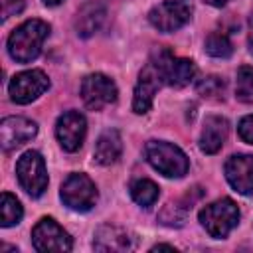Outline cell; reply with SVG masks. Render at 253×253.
<instances>
[{
  "label": "cell",
  "mask_w": 253,
  "mask_h": 253,
  "mask_svg": "<svg viewBox=\"0 0 253 253\" xmlns=\"http://www.w3.org/2000/svg\"><path fill=\"white\" fill-rule=\"evenodd\" d=\"M49 36V26L42 20H28L18 26L8 38V51L18 63H30L42 51L43 40Z\"/></svg>",
  "instance_id": "obj_1"
},
{
  "label": "cell",
  "mask_w": 253,
  "mask_h": 253,
  "mask_svg": "<svg viewBox=\"0 0 253 253\" xmlns=\"http://www.w3.org/2000/svg\"><path fill=\"white\" fill-rule=\"evenodd\" d=\"M146 160L154 170L166 178H182L188 172V156L174 144L164 140H150L144 148Z\"/></svg>",
  "instance_id": "obj_2"
},
{
  "label": "cell",
  "mask_w": 253,
  "mask_h": 253,
  "mask_svg": "<svg viewBox=\"0 0 253 253\" xmlns=\"http://www.w3.org/2000/svg\"><path fill=\"white\" fill-rule=\"evenodd\" d=\"M237 221H239V210L235 202L229 198H221L200 211V223L215 239L225 237L237 225Z\"/></svg>",
  "instance_id": "obj_3"
},
{
  "label": "cell",
  "mask_w": 253,
  "mask_h": 253,
  "mask_svg": "<svg viewBox=\"0 0 253 253\" xmlns=\"http://www.w3.org/2000/svg\"><path fill=\"white\" fill-rule=\"evenodd\" d=\"M16 176H18L20 186L32 198L42 196L47 186V172H45V162L42 154L36 150L24 152L16 162Z\"/></svg>",
  "instance_id": "obj_4"
},
{
  "label": "cell",
  "mask_w": 253,
  "mask_h": 253,
  "mask_svg": "<svg viewBox=\"0 0 253 253\" xmlns=\"http://www.w3.org/2000/svg\"><path fill=\"white\" fill-rule=\"evenodd\" d=\"M32 243L36 251L42 253H63L71 251L69 233L51 217H42L32 229Z\"/></svg>",
  "instance_id": "obj_5"
},
{
  "label": "cell",
  "mask_w": 253,
  "mask_h": 253,
  "mask_svg": "<svg viewBox=\"0 0 253 253\" xmlns=\"http://www.w3.org/2000/svg\"><path fill=\"white\" fill-rule=\"evenodd\" d=\"M97 188L85 174H69L61 186V200L75 211H89L97 204Z\"/></svg>",
  "instance_id": "obj_6"
},
{
  "label": "cell",
  "mask_w": 253,
  "mask_h": 253,
  "mask_svg": "<svg viewBox=\"0 0 253 253\" xmlns=\"http://www.w3.org/2000/svg\"><path fill=\"white\" fill-rule=\"evenodd\" d=\"M192 16L190 0H166L154 6L148 14L150 24L160 32H176L180 30Z\"/></svg>",
  "instance_id": "obj_7"
},
{
  "label": "cell",
  "mask_w": 253,
  "mask_h": 253,
  "mask_svg": "<svg viewBox=\"0 0 253 253\" xmlns=\"http://www.w3.org/2000/svg\"><path fill=\"white\" fill-rule=\"evenodd\" d=\"M49 87V79L40 69H28L12 77L8 85L10 99L18 105H28L34 99H38L45 89Z\"/></svg>",
  "instance_id": "obj_8"
},
{
  "label": "cell",
  "mask_w": 253,
  "mask_h": 253,
  "mask_svg": "<svg viewBox=\"0 0 253 253\" xmlns=\"http://www.w3.org/2000/svg\"><path fill=\"white\" fill-rule=\"evenodd\" d=\"M152 57L160 67L162 81L170 87H186L196 75V65L190 59L176 57L168 49H160Z\"/></svg>",
  "instance_id": "obj_9"
},
{
  "label": "cell",
  "mask_w": 253,
  "mask_h": 253,
  "mask_svg": "<svg viewBox=\"0 0 253 253\" xmlns=\"http://www.w3.org/2000/svg\"><path fill=\"white\" fill-rule=\"evenodd\" d=\"M81 99L89 109L99 111L117 101V85L103 73L87 75L81 81Z\"/></svg>",
  "instance_id": "obj_10"
},
{
  "label": "cell",
  "mask_w": 253,
  "mask_h": 253,
  "mask_svg": "<svg viewBox=\"0 0 253 253\" xmlns=\"http://www.w3.org/2000/svg\"><path fill=\"white\" fill-rule=\"evenodd\" d=\"M162 75H160V67L158 63L154 61V57L146 63V67L142 69L140 77H138V83L134 87V97H132V111L136 115H142L150 109L152 105V99L158 91V87L162 85Z\"/></svg>",
  "instance_id": "obj_11"
},
{
  "label": "cell",
  "mask_w": 253,
  "mask_h": 253,
  "mask_svg": "<svg viewBox=\"0 0 253 253\" xmlns=\"http://www.w3.org/2000/svg\"><path fill=\"white\" fill-rule=\"evenodd\" d=\"M87 123L79 111H65L55 123V136L63 150L75 152L85 138Z\"/></svg>",
  "instance_id": "obj_12"
},
{
  "label": "cell",
  "mask_w": 253,
  "mask_h": 253,
  "mask_svg": "<svg viewBox=\"0 0 253 253\" xmlns=\"http://www.w3.org/2000/svg\"><path fill=\"white\" fill-rule=\"evenodd\" d=\"M38 132V125L24 117H6L0 123V144L4 150H12L28 140H32Z\"/></svg>",
  "instance_id": "obj_13"
},
{
  "label": "cell",
  "mask_w": 253,
  "mask_h": 253,
  "mask_svg": "<svg viewBox=\"0 0 253 253\" xmlns=\"http://www.w3.org/2000/svg\"><path fill=\"white\" fill-rule=\"evenodd\" d=\"M225 178L231 188L243 196L253 194V156L235 154L225 162Z\"/></svg>",
  "instance_id": "obj_14"
},
{
  "label": "cell",
  "mask_w": 253,
  "mask_h": 253,
  "mask_svg": "<svg viewBox=\"0 0 253 253\" xmlns=\"http://www.w3.org/2000/svg\"><path fill=\"white\" fill-rule=\"evenodd\" d=\"M93 247H95V251H105V253L107 251L125 253L134 247V239L125 229H121L117 225H103L95 233Z\"/></svg>",
  "instance_id": "obj_15"
},
{
  "label": "cell",
  "mask_w": 253,
  "mask_h": 253,
  "mask_svg": "<svg viewBox=\"0 0 253 253\" xmlns=\"http://www.w3.org/2000/svg\"><path fill=\"white\" fill-rule=\"evenodd\" d=\"M227 130H229V125L223 117H215V115L208 117L204 121V128H202V136H200L202 152L215 154L223 146V142L227 138Z\"/></svg>",
  "instance_id": "obj_16"
},
{
  "label": "cell",
  "mask_w": 253,
  "mask_h": 253,
  "mask_svg": "<svg viewBox=\"0 0 253 253\" xmlns=\"http://www.w3.org/2000/svg\"><path fill=\"white\" fill-rule=\"evenodd\" d=\"M107 16V10L101 2H87L79 8L77 16H75V30L81 38H89L93 36L101 26H103V20Z\"/></svg>",
  "instance_id": "obj_17"
},
{
  "label": "cell",
  "mask_w": 253,
  "mask_h": 253,
  "mask_svg": "<svg viewBox=\"0 0 253 253\" xmlns=\"http://www.w3.org/2000/svg\"><path fill=\"white\" fill-rule=\"evenodd\" d=\"M123 152V140H121V134L115 130V128H107L101 132V136L97 138L95 142V150H93V158L97 164H103V166H109L113 162L119 160Z\"/></svg>",
  "instance_id": "obj_18"
},
{
  "label": "cell",
  "mask_w": 253,
  "mask_h": 253,
  "mask_svg": "<svg viewBox=\"0 0 253 253\" xmlns=\"http://www.w3.org/2000/svg\"><path fill=\"white\" fill-rule=\"evenodd\" d=\"M130 196L138 206L148 208L158 200V186L152 180H146V178L134 180L132 186H130Z\"/></svg>",
  "instance_id": "obj_19"
},
{
  "label": "cell",
  "mask_w": 253,
  "mask_h": 253,
  "mask_svg": "<svg viewBox=\"0 0 253 253\" xmlns=\"http://www.w3.org/2000/svg\"><path fill=\"white\" fill-rule=\"evenodd\" d=\"M22 206H20V202L12 196V194H8V192H4L2 194V198H0V223H2V227H12V225H16L20 219H22Z\"/></svg>",
  "instance_id": "obj_20"
},
{
  "label": "cell",
  "mask_w": 253,
  "mask_h": 253,
  "mask_svg": "<svg viewBox=\"0 0 253 253\" xmlns=\"http://www.w3.org/2000/svg\"><path fill=\"white\" fill-rule=\"evenodd\" d=\"M235 97L243 103H253V67H239L235 79Z\"/></svg>",
  "instance_id": "obj_21"
},
{
  "label": "cell",
  "mask_w": 253,
  "mask_h": 253,
  "mask_svg": "<svg viewBox=\"0 0 253 253\" xmlns=\"http://www.w3.org/2000/svg\"><path fill=\"white\" fill-rule=\"evenodd\" d=\"M206 51L211 57H229L233 53V45L229 42V38L221 32H211L206 38Z\"/></svg>",
  "instance_id": "obj_22"
},
{
  "label": "cell",
  "mask_w": 253,
  "mask_h": 253,
  "mask_svg": "<svg viewBox=\"0 0 253 253\" xmlns=\"http://www.w3.org/2000/svg\"><path fill=\"white\" fill-rule=\"evenodd\" d=\"M190 208L192 206H180L178 202L166 204V208L160 211V221L170 227H180V225H184V219H186V213Z\"/></svg>",
  "instance_id": "obj_23"
},
{
  "label": "cell",
  "mask_w": 253,
  "mask_h": 253,
  "mask_svg": "<svg viewBox=\"0 0 253 253\" xmlns=\"http://www.w3.org/2000/svg\"><path fill=\"white\" fill-rule=\"evenodd\" d=\"M198 93L202 97H217L223 93V79L219 77H206L204 81L198 83Z\"/></svg>",
  "instance_id": "obj_24"
},
{
  "label": "cell",
  "mask_w": 253,
  "mask_h": 253,
  "mask_svg": "<svg viewBox=\"0 0 253 253\" xmlns=\"http://www.w3.org/2000/svg\"><path fill=\"white\" fill-rule=\"evenodd\" d=\"M237 130H239V136H241L245 142L253 144V115H247V117H243V119L239 121V126H237Z\"/></svg>",
  "instance_id": "obj_25"
},
{
  "label": "cell",
  "mask_w": 253,
  "mask_h": 253,
  "mask_svg": "<svg viewBox=\"0 0 253 253\" xmlns=\"http://www.w3.org/2000/svg\"><path fill=\"white\" fill-rule=\"evenodd\" d=\"M26 0H6V6H4V18H10L12 14H18L22 12Z\"/></svg>",
  "instance_id": "obj_26"
},
{
  "label": "cell",
  "mask_w": 253,
  "mask_h": 253,
  "mask_svg": "<svg viewBox=\"0 0 253 253\" xmlns=\"http://www.w3.org/2000/svg\"><path fill=\"white\" fill-rule=\"evenodd\" d=\"M249 49H251V53H253V14H251V18H249Z\"/></svg>",
  "instance_id": "obj_27"
},
{
  "label": "cell",
  "mask_w": 253,
  "mask_h": 253,
  "mask_svg": "<svg viewBox=\"0 0 253 253\" xmlns=\"http://www.w3.org/2000/svg\"><path fill=\"white\" fill-rule=\"evenodd\" d=\"M204 2H208V4H211V6H223V4H227L229 0H204Z\"/></svg>",
  "instance_id": "obj_28"
},
{
  "label": "cell",
  "mask_w": 253,
  "mask_h": 253,
  "mask_svg": "<svg viewBox=\"0 0 253 253\" xmlns=\"http://www.w3.org/2000/svg\"><path fill=\"white\" fill-rule=\"evenodd\" d=\"M158 249H172V251H174V247H172V245H164V243H158V245H154V247H152V251H158Z\"/></svg>",
  "instance_id": "obj_29"
},
{
  "label": "cell",
  "mask_w": 253,
  "mask_h": 253,
  "mask_svg": "<svg viewBox=\"0 0 253 253\" xmlns=\"http://www.w3.org/2000/svg\"><path fill=\"white\" fill-rule=\"evenodd\" d=\"M63 0H43V4L45 6H57V4H61Z\"/></svg>",
  "instance_id": "obj_30"
}]
</instances>
